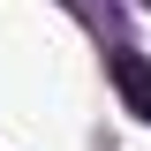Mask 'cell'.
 I'll use <instances>...</instances> for the list:
<instances>
[{
  "mask_svg": "<svg viewBox=\"0 0 151 151\" xmlns=\"http://www.w3.org/2000/svg\"><path fill=\"white\" fill-rule=\"evenodd\" d=\"M113 83H121V98H129V113H136V121H151V60L113 53Z\"/></svg>",
  "mask_w": 151,
  "mask_h": 151,
  "instance_id": "6da1fadb",
  "label": "cell"
}]
</instances>
